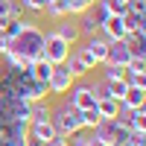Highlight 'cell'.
Returning a JSON list of instances; mask_svg holds the SVG:
<instances>
[{
  "label": "cell",
  "instance_id": "cell-1",
  "mask_svg": "<svg viewBox=\"0 0 146 146\" xmlns=\"http://www.w3.org/2000/svg\"><path fill=\"white\" fill-rule=\"evenodd\" d=\"M6 53H15L21 58H27V62H38V58H44V32H41V27L32 18L23 15V29H21V35H15V38L9 41V50Z\"/></svg>",
  "mask_w": 146,
  "mask_h": 146
},
{
  "label": "cell",
  "instance_id": "cell-2",
  "mask_svg": "<svg viewBox=\"0 0 146 146\" xmlns=\"http://www.w3.org/2000/svg\"><path fill=\"white\" fill-rule=\"evenodd\" d=\"M50 123H53V129H56V135H58V137H67V135H73V131H79V129H82L79 111H76V108H70L67 102H64V105H58V108H53Z\"/></svg>",
  "mask_w": 146,
  "mask_h": 146
},
{
  "label": "cell",
  "instance_id": "cell-3",
  "mask_svg": "<svg viewBox=\"0 0 146 146\" xmlns=\"http://www.w3.org/2000/svg\"><path fill=\"white\" fill-rule=\"evenodd\" d=\"M129 135H131V131L120 123V117L102 120V123L94 129V137L102 140V143H108V146H126V143H129Z\"/></svg>",
  "mask_w": 146,
  "mask_h": 146
},
{
  "label": "cell",
  "instance_id": "cell-4",
  "mask_svg": "<svg viewBox=\"0 0 146 146\" xmlns=\"http://www.w3.org/2000/svg\"><path fill=\"white\" fill-rule=\"evenodd\" d=\"M64 96H67V105L76 108V111H85V108H94V105H96L94 85H88V82H73V88H70Z\"/></svg>",
  "mask_w": 146,
  "mask_h": 146
},
{
  "label": "cell",
  "instance_id": "cell-5",
  "mask_svg": "<svg viewBox=\"0 0 146 146\" xmlns=\"http://www.w3.org/2000/svg\"><path fill=\"white\" fill-rule=\"evenodd\" d=\"M67 56H70V44L62 41L53 29L44 32V58H47V62H50V64H64Z\"/></svg>",
  "mask_w": 146,
  "mask_h": 146
},
{
  "label": "cell",
  "instance_id": "cell-6",
  "mask_svg": "<svg viewBox=\"0 0 146 146\" xmlns=\"http://www.w3.org/2000/svg\"><path fill=\"white\" fill-rule=\"evenodd\" d=\"M73 82H76V79L70 76V70L64 64H53V73H50V79H47V91L56 94V96H64L73 88Z\"/></svg>",
  "mask_w": 146,
  "mask_h": 146
},
{
  "label": "cell",
  "instance_id": "cell-7",
  "mask_svg": "<svg viewBox=\"0 0 146 146\" xmlns=\"http://www.w3.org/2000/svg\"><path fill=\"white\" fill-rule=\"evenodd\" d=\"M129 62H131V50L126 47V41H108L105 64H114V67H126Z\"/></svg>",
  "mask_w": 146,
  "mask_h": 146
},
{
  "label": "cell",
  "instance_id": "cell-8",
  "mask_svg": "<svg viewBox=\"0 0 146 146\" xmlns=\"http://www.w3.org/2000/svg\"><path fill=\"white\" fill-rule=\"evenodd\" d=\"M53 32H56V35H58V38H62V41H67L70 47L76 44L79 38H82V35H79V27H76V21H70V15L58 18V23L53 27Z\"/></svg>",
  "mask_w": 146,
  "mask_h": 146
},
{
  "label": "cell",
  "instance_id": "cell-9",
  "mask_svg": "<svg viewBox=\"0 0 146 146\" xmlns=\"http://www.w3.org/2000/svg\"><path fill=\"white\" fill-rule=\"evenodd\" d=\"M120 123L129 131H146V105H137V108H131V111L120 114Z\"/></svg>",
  "mask_w": 146,
  "mask_h": 146
},
{
  "label": "cell",
  "instance_id": "cell-10",
  "mask_svg": "<svg viewBox=\"0 0 146 146\" xmlns=\"http://www.w3.org/2000/svg\"><path fill=\"white\" fill-rule=\"evenodd\" d=\"M85 50H88V53L94 56L96 67H100V64H105V53H108V38H105L102 32H96L94 38H85Z\"/></svg>",
  "mask_w": 146,
  "mask_h": 146
},
{
  "label": "cell",
  "instance_id": "cell-11",
  "mask_svg": "<svg viewBox=\"0 0 146 146\" xmlns=\"http://www.w3.org/2000/svg\"><path fill=\"white\" fill-rule=\"evenodd\" d=\"M100 32L105 35L108 41H123V38H126V23H123L120 15H111V18L100 27Z\"/></svg>",
  "mask_w": 146,
  "mask_h": 146
},
{
  "label": "cell",
  "instance_id": "cell-12",
  "mask_svg": "<svg viewBox=\"0 0 146 146\" xmlns=\"http://www.w3.org/2000/svg\"><path fill=\"white\" fill-rule=\"evenodd\" d=\"M29 137H35L38 143H50L58 135H56V129H53L50 120H44V123H29Z\"/></svg>",
  "mask_w": 146,
  "mask_h": 146
},
{
  "label": "cell",
  "instance_id": "cell-13",
  "mask_svg": "<svg viewBox=\"0 0 146 146\" xmlns=\"http://www.w3.org/2000/svg\"><path fill=\"white\" fill-rule=\"evenodd\" d=\"M123 23H126V32H146V12L129 9L123 15Z\"/></svg>",
  "mask_w": 146,
  "mask_h": 146
},
{
  "label": "cell",
  "instance_id": "cell-14",
  "mask_svg": "<svg viewBox=\"0 0 146 146\" xmlns=\"http://www.w3.org/2000/svg\"><path fill=\"white\" fill-rule=\"evenodd\" d=\"M76 27H79V35H82V38H94V35L100 32V23H96V18L91 15V9H88V12H82V15H79Z\"/></svg>",
  "mask_w": 146,
  "mask_h": 146
},
{
  "label": "cell",
  "instance_id": "cell-15",
  "mask_svg": "<svg viewBox=\"0 0 146 146\" xmlns=\"http://www.w3.org/2000/svg\"><path fill=\"white\" fill-rule=\"evenodd\" d=\"M96 111H100L102 120H114L120 117V102L111 100V96H102V100H96Z\"/></svg>",
  "mask_w": 146,
  "mask_h": 146
},
{
  "label": "cell",
  "instance_id": "cell-16",
  "mask_svg": "<svg viewBox=\"0 0 146 146\" xmlns=\"http://www.w3.org/2000/svg\"><path fill=\"white\" fill-rule=\"evenodd\" d=\"M64 67L70 70V76L76 79V82H79V79H85V76H88V73H91V70H88V64H85V62H82V58H79L76 53H70V56H67Z\"/></svg>",
  "mask_w": 146,
  "mask_h": 146
},
{
  "label": "cell",
  "instance_id": "cell-17",
  "mask_svg": "<svg viewBox=\"0 0 146 146\" xmlns=\"http://www.w3.org/2000/svg\"><path fill=\"white\" fill-rule=\"evenodd\" d=\"M62 3V9H64V15H73V18H79L82 12H88L96 0H58Z\"/></svg>",
  "mask_w": 146,
  "mask_h": 146
},
{
  "label": "cell",
  "instance_id": "cell-18",
  "mask_svg": "<svg viewBox=\"0 0 146 146\" xmlns=\"http://www.w3.org/2000/svg\"><path fill=\"white\" fill-rule=\"evenodd\" d=\"M29 105H32L29 123H44V120L53 117V105H47V100H35V102H29Z\"/></svg>",
  "mask_w": 146,
  "mask_h": 146
},
{
  "label": "cell",
  "instance_id": "cell-19",
  "mask_svg": "<svg viewBox=\"0 0 146 146\" xmlns=\"http://www.w3.org/2000/svg\"><path fill=\"white\" fill-rule=\"evenodd\" d=\"M50 73H53V64L47 62V58H38V62H32V67H29V76L35 82H44V85L50 79Z\"/></svg>",
  "mask_w": 146,
  "mask_h": 146
},
{
  "label": "cell",
  "instance_id": "cell-20",
  "mask_svg": "<svg viewBox=\"0 0 146 146\" xmlns=\"http://www.w3.org/2000/svg\"><path fill=\"white\" fill-rule=\"evenodd\" d=\"M79 120H82V129H88V131H94L96 126L102 123V117H100V111H96V105H94V108H85V111H79Z\"/></svg>",
  "mask_w": 146,
  "mask_h": 146
},
{
  "label": "cell",
  "instance_id": "cell-21",
  "mask_svg": "<svg viewBox=\"0 0 146 146\" xmlns=\"http://www.w3.org/2000/svg\"><path fill=\"white\" fill-rule=\"evenodd\" d=\"M100 67H105L102 70V82H117V79H123V73H126V67H114V64H100Z\"/></svg>",
  "mask_w": 146,
  "mask_h": 146
},
{
  "label": "cell",
  "instance_id": "cell-22",
  "mask_svg": "<svg viewBox=\"0 0 146 146\" xmlns=\"http://www.w3.org/2000/svg\"><path fill=\"white\" fill-rule=\"evenodd\" d=\"M102 3H105V9L111 12V15H120V18L129 12V0H102Z\"/></svg>",
  "mask_w": 146,
  "mask_h": 146
},
{
  "label": "cell",
  "instance_id": "cell-23",
  "mask_svg": "<svg viewBox=\"0 0 146 146\" xmlns=\"http://www.w3.org/2000/svg\"><path fill=\"white\" fill-rule=\"evenodd\" d=\"M41 15H47V18L58 21V18H64V9H62V3H58V0H50V3L44 6V12H41Z\"/></svg>",
  "mask_w": 146,
  "mask_h": 146
},
{
  "label": "cell",
  "instance_id": "cell-24",
  "mask_svg": "<svg viewBox=\"0 0 146 146\" xmlns=\"http://www.w3.org/2000/svg\"><path fill=\"white\" fill-rule=\"evenodd\" d=\"M88 140H91V135H82V129L64 137V143H67V146H88Z\"/></svg>",
  "mask_w": 146,
  "mask_h": 146
},
{
  "label": "cell",
  "instance_id": "cell-25",
  "mask_svg": "<svg viewBox=\"0 0 146 146\" xmlns=\"http://www.w3.org/2000/svg\"><path fill=\"white\" fill-rule=\"evenodd\" d=\"M18 3L23 6V12H35V15H41L44 6H47V0H18Z\"/></svg>",
  "mask_w": 146,
  "mask_h": 146
},
{
  "label": "cell",
  "instance_id": "cell-26",
  "mask_svg": "<svg viewBox=\"0 0 146 146\" xmlns=\"http://www.w3.org/2000/svg\"><path fill=\"white\" fill-rule=\"evenodd\" d=\"M21 29H23V18H21V21H12V18H9V23H6L3 35H6V38L12 41V38H15V35H21Z\"/></svg>",
  "mask_w": 146,
  "mask_h": 146
},
{
  "label": "cell",
  "instance_id": "cell-27",
  "mask_svg": "<svg viewBox=\"0 0 146 146\" xmlns=\"http://www.w3.org/2000/svg\"><path fill=\"white\" fill-rule=\"evenodd\" d=\"M126 70H129V73H146V58H137V56H135V58L126 64Z\"/></svg>",
  "mask_w": 146,
  "mask_h": 146
},
{
  "label": "cell",
  "instance_id": "cell-28",
  "mask_svg": "<svg viewBox=\"0 0 146 146\" xmlns=\"http://www.w3.org/2000/svg\"><path fill=\"white\" fill-rule=\"evenodd\" d=\"M126 146H146V131H131Z\"/></svg>",
  "mask_w": 146,
  "mask_h": 146
},
{
  "label": "cell",
  "instance_id": "cell-29",
  "mask_svg": "<svg viewBox=\"0 0 146 146\" xmlns=\"http://www.w3.org/2000/svg\"><path fill=\"white\" fill-rule=\"evenodd\" d=\"M9 18H12V21H21V18H23V6L18 3V0H12V6H9Z\"/></svg>",
  "mask_w": 146,
  "mask_h": 146
},
{
  "label": "cell",
  "instance_id": "cell-30",
  "mask_svg": "<svg viewBox=\"0 0 146 146\" xmlns=\"http://www.w3.org/2000/svg\"><path fill=\"white\" fill-rule=\"evenodd\" d=\"M9 6L12 0H0V18H9Z\"/></svg>",
  "mask_w": 146,
  "mask_h": 146
},
{
  "label": "cell",
  "instance_id": "cell-31",
  "mask_svg": "<svg viewBox=\"0 0 146 146\" xmlns=\"http://www.w3.org/2000/svg\"><path fill=\"white\" fill-rule=\"evenodd\" d=\"M129 9H140V12H146V0H129Z\"/></svg>",
  "mask_w": 146,
  "mask_h": 146
},
{
  "label": "cell",
  "instance_id": "cell-32",
  "mask_svg": "<svg viewBox=\"0 0 146 146\" xmlns=\"http://www.w3.org/2000/svg\"><path fill=\"white\" fill-rule=\"evenodd\" d=\"M6 50H9V38H6V35H3V32H0V56H3Z\"/></svg>",
  "mask_w": 146,
  "mask_h": 146
},
{
  "label": "cell",
  "instance_id": "cell-33",
  "mask_svg": "<svg viewBox=\"0 0 146 146\" xmlns=\"http://www.w3.org/2000/svg\"><path fill=\"white\" fill-rule=\"evenodd\" d=\"M44 146H67V143H64V137H53L50 143H44Z\"/></svg>",
  "mask_w": 146,
  "mask_h": 146
},
{
  "label": "cell",
  "instance_id": "cell-34",
  "mask_svg": "<svg viewBox=\"0 0 146 146\" xmlns=\"http://www.w3.org/2000/svg\"><path fill=\"white\" fill-rule=\"evenodd\" d=\"M88 146H108V143H102V140H96V137L91 135V140H88Z\"/></svg>",
  "mask_w": 146,
  "mask_h": 146
},
{
  "label": "cell",
  "instance_id": "cell-35",
  "mask_svg": "<svg viewBox=\"0 0 146 146\" xmlns=\"http://www.w3.org/2000/svg\"><path fill=\"white\" fill-rule=\"evenodd\" d=\"M0 70H3V58H0Z\"/></svg>",
  "mask_w": 146,
  "mask_h": 146
}]
</instances>
